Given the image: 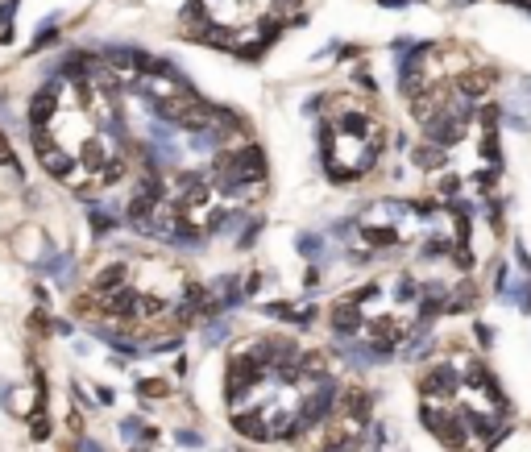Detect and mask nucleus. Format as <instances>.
<instances>
[{
    "mask_svg": "<svg viewBox=\"0 0 531 452\" xmlns=\"http://www.w3.org/2000/svg\"><path fill=\"white\" fill-rule=\"evenodd\" d=\"M42 166L54 174V179H66L71 170H75V158L66 154V150H58V145H50V150H42Z\"/></svg>",
    "mask_w": 531,
    "mask_h": 452,
    "instance_id": "obj_8",
    "label": "nucleus"
},
{
    "mask_svg": "<svg viewBox=\"0 0 531 452\" xmlns=\"http://www.w3.org/2000/svg\"><path fill=\"white\" fill-rule=\"evenodd\" d=\"M515 257H519V266H523V270H531V253H528V245H523V241H515Z\"/></svg>",
    "mask_w": 531,
    "mask_h": 452,
    "instance_id": "obj_24",
    "label": "nucleus"
},
{
    "mask_svg": "<svg viewBox=\"0 0 531 452\" xmlns=\"http://www.w3.org/2000/svg\"><path fill=\"white\" fill-rule=\"evenodd\" d=\"M162 311H166V299L141 295V307H137V316H141V320H154V316H162Z\"/></svg>",
    "mask_w": 531,
    "mask_h": 452,
    "instance_id": "obj_15",
    "label": "nucleus"
},
{
    "mask_svg": "<svg viewBox=\"0 0 531 452\" xmlns=\"http://www.w3.org/2000/svg\"><path fill=\"white\" fill-rule=\"evenodd\" d=\"M54 25H58V21H54V17H50V21H46V25H42V33H37V37H33V42H29V54H37V50H46V46H50V42H54V37H58V29H54Z\"/></svg>",
    "mask_w": 531,
    "mask_h": 452,
    "instance_id": "obj_13",
    "label": "nucleus"
},
{
    "mask_svg": "<svg viewBox=\"0 0 531 452\" xmlns=\"http://www.w3.org/2000/svg\"><path fill=\"white\" fill-rule=\"evenodd\" d=\"M233 432L245 440H274V428L266 419V411H237L233 415Z\"/></svg>",
    "mask_w": 531,
    "mask_h": 452,
    "instance_id": "obj_4",
    "label": "nucleus"
},
{
    "mask_svg": "<svg viewBox=\"0 0 531 452\" xmlns=\"http://www.w3.org/2000/svg\"><path fill=\"white\" fill-rule=\"evenodd\" d=\"M54 112H58V87L46 83L29 96V129H46L54 120Z\"/></svg>",
    "mask_w": 531,
    "mask_h": 452,
    "instance_id": "obj_3",
    "label": "nucleus"
},
{
    "mask_svg": "<svg viewBox=\"0 0 531 452\" xmlns=\"http://www.w3.org/2000/svg\"><path fill=\"white\" fill-rule=\"evenodd\" d=\"M328 324H332L336 341H357V336L366 332V311H361L353 299H341V303H332V311H328Z\"/></svg>",
    "mask_w": 531,
    "mask_h": 452,
    "instance_id": "obj_2",
    "label": "nucleus"
},
{
    "mask_svg": "<svg viewBox=\"0 0 531 452\" xmlns=\"http://www.w3.org/2000/svg\"><path fill=\"white\" fill-rule=\"evenodd\" d=\"M270 4H274V17H287V12L299 8V0H270Z\"/></svg>",
    "mask_w": 531,
    "mask_h": 452,
    "instance_id": "obj_23",
    "label": "nucleus"
},
{
    "mask_svg": "<svg viewBox=\"0 0 531 452\" xmlns=\"http://www.w3.org/2000/svg\"><path fill=\"white\" fill-rule=\"evenodd\" d=\"M262 228H266V224H262V220H249V228H245V233H241V241H237V245H241V249H245V245H253V241H258V233H262Z\"/></svg>",
    "mask_w": 531,
    "mask_h": 452,
    "instance_id": "obj_18",
    "label": "nucleus"
},
{
    "mask_svg": "<svg viewBox=\"0 0 531 452\" xmlns=\"http://www.w3.org/2000/svg\"><path fill=\"white\" fill-rule=\"evenodd\" d=\"M29 436H33V440H50V419H46V407H37V411L29 415Z\"/></svg>",
    "mask_w": 531,
    "mask_h": 452,
    "instance_id": "obj_12",
    "label": "nucleus"
},
{
    "mask_svg": "<svg viewBox=\"0 0 531 452\" xmlns=\"http://www.w3.org/2000/svg\"><path fill=\"white\" fill-rule=\"evenodd\" d=\"M12 12H17V0H4V8H0V42L12 37Z\"/></svg>",
    "mask_w": 531,
    "mask_h": 452,
    "instance_id": "obj_16",
    "label": "nucleus"
},
{
    "mask_svg": "<svg viewBox=\"0 0 531 452\" xmlns=\"http://www.w3.org/2000/svg\"><path fill=\"white\" fill-rule=\"evenodd\" d=\"M245 291H249V295H258V291H262V274H253V278L245 282Z\"/></svg>",
    "mask_w": 531,
    "mask_h": 452,
    "instance_id": "obj_26",
    "label": "nucleus"
},
{
    "mask_svg": "<svg viewBox=\"0 0 531 452\" xmlns=\"http://www.w3.org/2000/svg\"><path fill=\"white\" fill-rule=\"evenodd\" d=\"M216 179L224 195H237L241 187H258L266 179V154L262 145H245V150H220L216 154Z\"/></svg>",
    "mask_w": 531,
    "mask_h": 452,
    "instance_id": "obj_1",
    "label": "nucleus"
},
{
    "mask_svg": "<svg viewBox=\"0 0 531 452\" xmlns=\"http://www.w3.org/2000/svg\"><path fill=\"white\" fill-rule=\"evenodd\" d=\"M386 8H407V0H382Z\"/></svg>",
    "mask_w": 531,
    "mask_h": 452,
    "instance_id": "obj_28",
    "label": "nucleus"
},
{
    "mask_svg": "<svg viewBox=\"0 0 531 452\" xmlns=\"http://www.w3.org/2000/svg\"><path fill=\"white\" fill-rule=\"evenodd\" d=\"M411 162H415L420 170H440V166H444V145L424 141V145H415V150H411Z\"/></svg>",
    "mask_w": 531,
    "mask_h": 452,
    "instance_id": "obj_7",
    "label": "nucleus"
},
{
    "mask_svg": "<svg viewBox=\"0 0 531 452\" xmlns=\"http://www.w3.org/2000/svg\"><path fill=\"white\" fill-rule=\"evenodd\" d=\"M129 282V266L125 262H112V266H104L100 274H96V291L100 295H112V291H120Z\"/></svg>",
    "mask_w": 531,
    "mask_h": 452,
    "instance_id": "obj_6",
    "label": "nucleus"
},
{
    "mask_svg": "<svg viewBox=\"0 0 531 452\" xmlns=\"http://www.w3.org/2000/svg\"><path fill=\"white\" fill-rule=\"evenodd\" d=\"M295 249H299L303 257L320 262V257H324V237H316V233H299V237H295Z\"/></svg>",
    "mask_w": 531,
    "mask_h": 452,
    "instance_id": "obj_9",
    "label": "nucleus"
},
{
    "mask_svg": "<svg viewBox=\"0 0 531 452\" xmlns=\"http://www.w3.org/2000/svg\"><path fill=\"white\" fill-rule=\"evenodd\" d=\"M137 395L141 399H162V395H170V382L166 378H141L137 382Z\"/></svg>",
    "mask_w": 531,
    "mask_h": 452,
    "instance_id": "obj_11",
    "label": "nucleus"
},
{
    "mask_svg": "<svg viewBox=\"0 0 531 452\" xmlns=\"http://www.w3.org/2000/svg\"><path fill=\"white\" fill-rule=\"evenodd\" d=\"M461 4H465V0H461Z\"/></svg>",
    "mask_w": 531,
    "mask_h": 452,
    "instance_id": "obj_29",
    "label": "nucleus"
},
{
    "mask_svg": "<svg viewBox=\"0 0 531 452\" xmlns=\"http://www.w3.org/2000/svg\"><path fill=\"white\" fill-rule=\"evenodd\" d=\"M224 336H228V324H224V320H216V324L208 328V345H220Z\"/></svg>",
    "mask_w": 531,
    "mask_h": 452,
    "instance_id": "obj_20",
    "label": "nucleus"
},
{
    "mask_svg": "<svg viewBox=\"0 0 531 452\" xmlns=\"http://www.w3.org/2000/svg\"><path fill=\"white\" fill-rule=\"evenodd\" d=\"M120 440H129V444H137V440H154V432L141 424V419H120Z\"/></svg>",
    "mask_w": 531,
    "mask_h": 452,
    "instance_id": "obj_10",
    "label": "nucleus"
},
{
    "mask_svg": "<svg viewBox=\"0 0 531 452\" xmlns=\"http://www.w3.org/2000/svg\"><path fill=\"white\" fill-rule=\"evenodd\" d=\"M0 166H12V170H17V154H12V145H8L4 133H0Z\"/></svg>",
    "mask_w": 531,
    "mask_h": 452,
    "instance_id": "obj_19",
    "label": "nucleus"
},
{
    "mask_svg": "<svg viewBox=\"0 0 531 452\" xmlns=\"http://www.w3.org/2000/svg\"><path fill=\"white\" fill-rule=\"evenodd\" d=\"M137 307H141V291H133V287H120L112 295H100V311L104 316H137Z\"/></svg>",
    "mask_w": 531,
    "mask_h": 452,
    "instance_id": "obj_5",
    "label": "nucleus"
},
{
    "mask_svg": "<svg viewBox=\"0 0 531 452\" xmlns=\"http://www.w3.org/2000/svg\"><path fill=\"white\" fill-rule=\"evenodd\" d=\"M29 328H33V332H50V328H46V316H42V311H33V316H29Z\"/></svg>",
    "mask_w": 531,
    "mask_h": 452,
    "instance_id": "obj_25",
    "label": "nucleus"
},
{
    "mask_svg": "<svg viewBox=\"0 0 531 452\" xmlns=\"http://www.w3.org/2000/svg\"><path fill=\"white\" fill-rule=\"evenodd\" d=\"M79 452H104V444H96V440H79Z\"/></svg>",
    "mask_w": 531,
    "mask_h": 452,
    "instance_id": "obj_27",
    "label": "nucleus"
},
{
    "mask_svg": "<svg viewBox=\"0 0 531 452\" xmlns=\"http://www.w3.org/2000/svg\"><path fill=\"white\" fill-rule=\"evenodd\" d=\"M174 440H179L183 449H204V436H195V432H179Z\"/></svg>",
    "mask_w": 531,
    "mask_h": 452,
    "instance_id": "obj_22",
    "label": "nucleus"
},
{
    "mask_svg": "<svg viewBox=\"0 0 531 452\" xmlns=\"http://www.w3.org/2000/svg\"><path fill=\"white\" fill-rule=\"evenodd\" d=\"M474 336H478V345H482V349H490V345H494V332H490V324H478V328H474Z\"/></svg>",
    "mask_w": 531,
    "mask_h": 452,
    "instance_id": "obj_21",
    "label": "nucleus"
},
{
    "mask_svg": "<svg viewBox=\"0 0 531 452\" xmlns=\"http://www.w3.org/2000/svg\"><path fill=\"white\" fill-rule=\"evenodd\" d=\"M511 303H519L523 311H531V282H515V291H507Z\"/></svg>",
    "mask_w": 531,
    "mask_h": 452,
    "instance_id": "obj_17",
    "label": "nucleus"
},
{
    "mask_svg": "<svg viewBox=\"0 0 531 452\" xmlns=\"http://www.w3.org/2000/svg\"><path fill=\"white\" fill-rule=\"evenodd\" d=\"M116 224H112V212H104V208H91V233L96 237H108Z\"/></svg>",
    "mask_w": 531,
    "mask_h": 452,
    "instance_id": "obj_14",
    "label": "nucleus"
}]
</instances>
